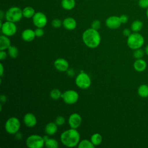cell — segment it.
I'll use <instances>...</instances> for the list:
<instances>
[{"mask_svg": "<svg viewBox=\"0 0 148 148\" xmlns=\"http://www.w3.org/2000/svg\"><path fill=\"white\" fill-rule=\"evenodd\" d=\"M127 43L130 49L136 50L140 48L143 45L144 38L139 33L134 32L128 37Z\"/></svg>", "mask_w": 148, "mask_h": 148, "instance_id": "3", "label": "cell"}, {"mask_svg": "<svg viewBox=\"0 0 148 148\" xmlns=\"http://www.w3.org/2000/svg\"><path fill=\"white\" fill-rule=\"evenodd\" d=\"M138 93L140 97L146 98L148 97V86L146 84L140 85L138 89Z\"/></svg>", "mask_w": 148, "mask_h": 148, "instance_id": "22", "label": "cell"}, {"mask_svg": "<svg viewBox=\"0 0 148 148\" xmlns=\"http://www.w3.org/2000/svg\"><path fill=\"white\" fill-rule=\"evenodd\" d=\"M82 123V117L78 113H74L69 116L68 119V123L72 128L76 129L78 128Z\"/></svg>", "mask_w": 148, "mask_h": 148, "instance_id": "12", "label": "cell"}, {"mask_svg": "<svg viewBox=\"0 0 148 148\" xmlns=\"http://www.w3.org/2000/svg\"><path fill=\"white\" fill-rule=\"evenodd\" d=\"M35 13V11L34 9L31 6H26L23 9V15L25 18H32Z\"/></svg>", "mask_w": 148, "mask_h": 148, "instance_id": "21", "label": "cell"}, {"mask_svg": "<svg viewBox=\"0 0 148 148\" xmlns=\"http://www.w3.org/2000/svg\"><path fill=\"white\" fill-rule=\"evenodd\" d=\"M20 128V122L19 120L14 117L8 119L5 123V128L6 131L9 134H16Z\"/></svg>", "mask_w": 148, "mask_h": 148, "instance_id": "6", "label": "cell"}, {"mask_svg": "<svg viewBox=\"0 0 148 148\" xmlns=\"http://www.w3.org/2000/svg\"><path fill=\"white\" fill-rule=\"evenodd\" d=\"M75 0H62L61 1L62 8L66 10L73 9L75 6Z\"/></svg>", "mask_w": 148, "mask_h": 148, "instance_id": "20", "label": "cell"}, {"mask_svg": "<svg viewBox=\"0 0 148 148\" xmlns=\"http://www.w3.org/2000/svg\"><path fill=\"white\" fill-rule=\"evenodd\" d=\"M10 40L8 36L2 35L0 36V50H5L10 46Z\"/></svg>", "mask_w": 148, "mask_h": 148, "instance_id": "18", "label": "cell"}, {"mask_svg": "<svg viewBox=\"0 0 148 148\" xmlns=\"http://www.w3.org/2000/svg\"><path fill=\"white\" fill-rule=\"evenodd\" d=\"M45 146L48 148H57L58 147V143L53 138H49L45 141Z\"/></svg>", "mask_w": 148, "mask_h": 148, "instance_id": "26", "label": "cell"}, {"mask_svg": "<svg viewBox=\"0 0 148 148\" xmlns=\"http://www.w3.org/2000/svg\"><path fill=\"white\" fill-rule=\"evenodd\" d=\"M142 27L143 23L140 20H135L132 23L131 25V30L134 32H138L142 29Z\"/></svg>", "mask_w": 148, "mask_h": 148, "instance_id": "23", "label": "cell"}, {"mask_svg": "<svg viewBox=\"0 0 148 148\" xmlns=\"http://www.w3.org/2000/svg\"><path fill=\"white\" fill-rule=\"evenodd\" d=\"M51 25L54 28H60L62 25V22L61 21V20L58 18H55L51 22Z\"/></svg>", "mask_w": 148, "mask_h": 148, "instance_id": "31", "label": "cell"}, {"mask_svg": "<svg viewBox=\"0 0 148 148\" xmlns=\"http://www.w3.org/2000/svg\"><path fill=\"white\" fill-rule=\"evenodd\" d=\"M65 103L72 105L76 103L79 99V94L78 93L73 90H69L66 91L62 94H61V97Z\"/></svg>", "mask_w": 148, "mask_h": 148, "instance_id": "9", "label": "cell"}, {"mask_svg": "<svg viewBox=\"0 0 148 148\" xmlns=\"http://www.w3.org/2000/svg\"><path fill=\"white\" fill-rule=\"evenodd\" d=\"M0 100L1 103H5L7 100V98L5 95H1L0 96Z\"/></svg>", "mask_w": 148, "mask_h": 148, "instance_id": "39", "label": "cell"}, {"mask_svg": "<svg viewBox=\"0 0 148 148\" xmlns=\"http://www.w3.org/2000/svg\"><path fill=\"white\" fill-rule=\"evenodd\" d=\"M106 26L110 29H117L119 28L122 24L120 17L112 16L109 17L105 21Z\"/></svg>", "mask_w": 148, "mask_h": 148, "instance_id": "11", "label": "cell"}, {"mask_svg": "<svg viewBox=\"0 0 148 148\" xmlns=\"http://www.w3.org/2000/svg\"><path fill=\"white\" fill-rule=\"evenodd\" d=\"M145 52H146V54L148 56V45L146 46V47L145 49Z\"/></svg>", "mask_w": 148, "mask_h": 148, "instance_id": "44", "label": "cell"}, {"mask_svg": "<svg viewBox=\"0 0 148 148\" xmlns=\"http://www.w3.org/2000/svg\"><path fill=\"white\" fill-rule=\"evenodd\" d=\"M3 71H4V69H3V64L2 63H0V75L1 76L3 75Z\"/></svg>", "mask_w": 148, "mask_h": 148, "instance_id": "40", "label": "cell"}, {"mask_svg": "<svg viewBox=\"0 0 148 148\" xmlns=\"http://www.w3.org/2000/svg\"><path fill=\"white\" fill-rule=\"evenodd\" d=\"M147 64L146 61L141 58L136 59L134 63V68L138 72H142L146 68Z\"/></svg>", "mask_w": 148, "mask_h": 148, "instance_id": "17", "label": "cell"}, {"mask_svg": "<svg viewBox=\"0 0 148 148\" xmlns=\"http://www.w3.org/2000/svg\"><path fill=\"white\" fill-rule=\"evenodd\" d=\"M3 35L8 36H11L14 35L17 31V27L15 23L7 21L4 22L0 27Z\"/></svg>", "mask_w": 148, "mask_h": 148, "instance_id": "8", "label": "cell"}, {"mask_svg": "<svg viewBox=\"0 0 148 148\" xmlns=\"http://www.w3.org/2000/svg\"><path fill=\"white\" fill-rule=\"evenodd\" d=\"M57 126L56 123L50 122L48 123L45 128V132L49 135H53L57 131Z\"/></svg>", "mask_w": 148, "mask_h": 148, "instance_id": "19", "label": "cell"}, {"mask_svg": "<svg viewBox=\"0 0 148 148\" xmlns=\"http://www.w3.org/2000/svg\"><path fill=\"white\" fill-rule=\"evenodd\" d=\"M123 35H124L125 36H127V37H128V36L131 34V31H130L129 29H128V28L124 29L123 30Z\"/></svg>", "mask_w": 148, "mask_h": 148, "instance_id": "37", "label": "cell"}, {"mask_svg": "<svg viewBox=\"0 0 148 148\" xmlns=\"http://www.w3.org/2000/svg\"><path fill=\"white\" fill-rule=\"evenodd\" d=\"M90 140L95 146H98L101 143L102 141V136L101 134L98 133H95L91 136Z\"/></svg>", "mask_w": 148, "mask_h": 148, "instance_id": "24", "label": "cell"}, {"mask_svg": "<svg viewBox=\"0 0 148 148\" xmlns=\"http://www.w3.org/2000/svg\"><path fill=\"white\" fill-rule=\"evenodd\" d=\"M135 51H134L133 55L134 57L136 58V59H139V58H142L143 57L144 55V51L142 49H141L140 48L134 50Z\"/></svg>", "mask_w": 148, "mask_h": 148, "instance_id": "29", "label": "cell"}, {"mask_svg": "<svg viewBox=\"0 0 148 148\" xmlns=\"http://www.w3.org/2000/svg\"><path fill=\"white\" fill-rule=\"evenodd\" d=\"M8 52L10 57L13 58H16L18 54V50L14 46H10L8 49Z\"/></svg>", "mask_w": 148, "mask_h": 148, "instance_id": "27", "label": "cell"}, {"mask_svg": "<svg viewBox=\"0 0 148 148\" xmlns=\"http://www.w3.org/2000/svg\"><path fill=\"white\" fill-rule=\"evenodd\" d=\"M76 86L82 89H87L91 85V79L86 73L82 71L75 79Z\"/></svg>", "mask_w": 148, "mask_h": 148, "instance_id": "7", "label": "cell"}, {"mask_svg": "<svg viewBox=\"0 0 148 148\" xmlns=\"http://www.w3.org/2000/svg\"><path fill=\"white\" fill-rule=\"evenodd\" d=\"M35 35L36 37H42L44 35V31L42 29V28H37L35 30Z\"/></svg>", "mask_w": 148, "mask_h": 148, "instance_id": "34", "label": "cell"}, {"mask_svg": "<svg viewBox=\"0 0 148 148\" xmlns=\"http://www.w3.org/2000/svg\"><path fill=\"white\" fill-rule=\"evenodd\" d=\"M4 16H5V14L4 13V12L2 10H1L0 11V18H1V20H2L3 19Z\"/></svg>", "mask_w": 148, "mask_h": 148, "instance_id": "41", "label": "cell"}, {"mask_svg": "<svg viewBox=\"0 0 148 148\" xmlns=\"http://www.w3.org/2000/svg\"><path fill=\"white\" fill-rule=\"evenodd\" d=\"M65 122V118L62 116H59L56 117L55 120V123L58 126H61Z\"/></svg>", "mask_w": 148, "mask_h": 148, "instance_id": "30", "label": "cell"}, {"mask_svg": "<svg viewBox=\"0 0 148 148\" xmlns=\"http://www.w3.org/2000/svg\"><path fill=\"white\" fill-rule=\"evenodd\" d=\"M5 17L7 21L13 23L18 22L23 17V10L18 7L12 6L7 10Z\"/></svg>", "mask_w": 148, "mask_h": 148, "instance_id": "4", "label": "cell"}, {"mask_svg": "<svg viewBox=\"0 0 148 148\" xmlns=\"http://www.w3.org/2000/svg\"><path fill=\"white\" fill-rule=\"evenodd\" d=\"M45 142L43 137L36 134L29 136L25 141L26 145L29 148H42L45 146Z\"/></svg>", "mask_w": 148, "mask_h": 148, "instance_id": "5", "label": "cell"}, {"mask_svg": "<svg viewBox=\"0 0 148 148\" xmlns=\"http://www.w3.org/2000/svg\"><path fill=\"white\" fill-rule=\"evenodd\" d=\"M43 139H44V140H45V141H46V140H47V139H49V137H48V136H46V135H45V136H43Z\"/></svg>", "mask_w": 148, "mask_h": 148, "instance_id": "43", "label": "cell"}, {"mask_svg": "<svg viewBox=\"0 0 148 148\" xmlns=\"http://www.w3.org/2000/svg\"><path fill=\"white\" fill-rule=\"evenodd\" d=\"M76 25L77 23L76 20L71 17H66L62 21V25L68 30H73L75 29Z\"/></svg>", "mask_w": 148, "mask_h": 148, "instance_id": "15", "label": "cell"}, {"mask_svg": "<svg viewBox=\"0 0 148 148\" xmlns=\"http://www.w3.org/2000/svg\"><path fill=\"white\" fill-rule=\"evenodd\" d=\"M36 37L35 31L31 29H26L21 33L22 39L26 42H31Z\"/></svg>", "mask_w": 148, "mask_h": 148, "instance_id": "16", "label": "cell"}, {"mask_svg": "<svg viewBox=\"0 0 148 148\" xmlns=\"http://www.w3.org/2000/svg\"><path fill=\"white\" fill-rule=\"evenodd\" d=\"M91 26L92 28H93L94 29H96V30H98L101 27V22L98 20H95L91 23Z\"/></svg>", "mask_w": 148, "mask_h": 148, "instance_id": "32", "label": "cell"}, {"mask_svg": "<svg viewBox=\"0 0 148 148\" xmlns=\"http://www.w3.org/2000/svg\"><path fill=\"white\" fill-rule=\"evenodd\" d=\"M50 96L53 99H58L61 97V93L58 89L55 88L50 91Z\"/></svg>", "mask_w": 148, "mask_h": 148, "instance_id": "28", "label": "cell"}, {"mask_svg": "<svg viewBox=\"0 0 148 148\" xmlns=\"http://www.w3.org/2000/svg\"><path fill=\"white\" fill-rule=\"evenodd\" d=\"M32 22L37 28H43L47 24V18L43 13L38 12L32 17Z\"/></svg>", "mask_w": 148, "mask_h": 148, "instance_id": "10", "label": "cell"}, {"mask_svg": "<svg viewBox=\"0 0 148 148\" xmlns=\"http://www.w3.org/2000/svg\"><path fill=\"white\" fill-rule=\"evenodd\" d=\"M66 71H67V74L69 76L72 77L75 75V71L72 68H68V69Z\"/></svg>", "mask_w": 148, "mask_h": 148, "instance_id": "38", "label": "cell"}, {"mask_svg": "<svg viewBox=\"0 0 148 148\" xmlns=\"http://www.w3.org/2000/svg\"><path fill=\"white\" fill-rule=\"evenodd\" d=\"M55 68L60 72L66 71L69 68V63L64 58H57L54 62Z\"/></svg>", "mask_w": 148, "mask_h": 148, "instance_id": "13", "label": "cell"}, {"mask_svg": "<svg viewBox=\"0 0 148 148\" xmlns=\"http://www.w3.org/2000/svg\"><path fill=\"white\" fill-rule=\"evenodd\" d=\"M60 139L62 143L68 147H73L78 145L80 140V134L75 128H71L64 131Z\"/></svg>", "mask_w": 148, "mask_h": 148, "instance_id": "1", "label": "cell"}, {"mask_svg": "<svg viewBox=\"0 0 148 148\" xmlns=\"http://www.w3.org/2000/svg\"><path fill=\"white\" fill-rule=\"evenodd\" d=\"M82 39L88 47L94 49L100 44L101 36L98 30L90 28L84 31L82 35Z\"/></svg>", "mask_w": 148, "mask_h": 148, "instance_id": "2", "label": "cell"}, {"mask_svg": "<svg viewBox=\"0 0 148 148\" xmlns=\"http://www.w3.org/2000/svg\"><path fill=\"white\" fill-rule=\"evenodd\" d=\"M146 16H147V17L148 18V8H147V10H146Z\"/></svg>", "mask_w": 148, "mask_h": 148, "instance_id": "45", "label": "cell"}, {"mask_svg": "<svg viewBox=\"0 0 148 148\" xmlns=\"http://www.w3.org/2000/svg\"><path fill=\"white\" fill-rule=\"evenodd\" d=\"M21 137H22L21 134H20V133H17V134H16V138H17V139H20L21 138Z\"/></svg>", "mask_w": 148, "mask_h": 148, "instance_id": "42", "label": "cell"}, {"mask_svg": "<svg viewBox=\"0 0 148 148\" xmlns=\"http://www.w3.org/2000/svg\"><path fill=\"white\" fill-rule=\"evenodd\" d=\"M24 123L28 127H34L37 123V120L35 116L31 113L25 114L24 116Z\"/></svg>", "mask_w": 148, "mask_h": 148, "instance_id": "14", "label": "cell"}, {"mask_svg": "<svg viewBox=\"0 0 148 148\" xmlns=\"http://www.w3.org/2000/svg\"><path fill=\"white\" fill-rule=\"evenodd\" d=\"M120 18L121 23H123V24L126 23L128 21V16L127 15H125V14H123V15L120 16Z\"/></svg>", "mask_w": 148, "mask_h": 148, "instance_id": "35", "label": "cell"}, {"mask_svg": "<svg viewBox=\"0 0 148 148\" xmlns=\"http://www.w3.org/2000/svg\"><path fill=\"white\" fill-rule=\"evenodd\" d=\"M79 148H94L95 146L92 144L91 140L84 139L80 142L77 145Z\"/></svg>", "mask_w": 148, "mask_h": 148, "instance_id": "25", "label": "cell"}, {"mask_svg": "<svg viewBox=\"0 0 148 148\" xmlns=\"http://www.w3.org/2000/svg\"><path fill=\"white\" fill-rule=\"evenodd\" d=\"M138 5L141 8L147 9L148 8V0H139Z\"/></svg>", "mask_w": 148, "mask_h": 148, "instance_id": "33", "label": "cell"}, {"mask_svg": "<svg viewBox=\"0 0 148 148\" xmlns=\"http://www.w3.org/2000/svg\"><path fill=\"white\" fill-rule=\"evenodd\" d=\"M7 57V54L4 50H0V60H3Z\"/></svg>", "mask_w": 148, "mask_h": 148, "instance_id": "36", "label": "cell"}]
</instances>
